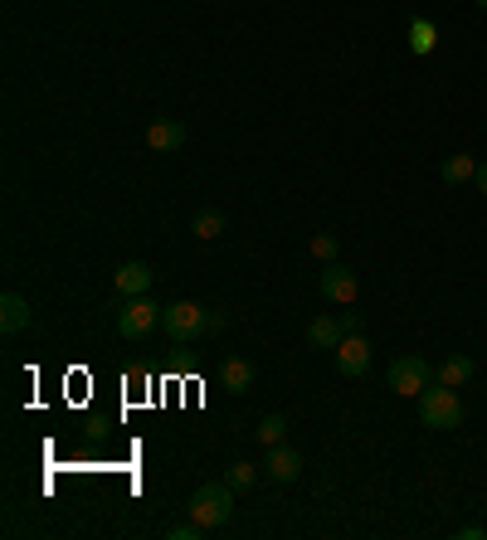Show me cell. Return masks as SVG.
<instances>
[{
    "mask_svg": "<svg viewBox=\"0 0 487 540\" xmlns=\"http://www.w3.org/2000/svg\"><path fill=\"white\" fill-rule=\"evenodd\" d=\"M478 10H487V0H478Z\"/></svg>",
    "mask_w": 487,
    "mask_h": 540,
    "instance_id": "cb8c5ba5",
    "label": "cell"
},
{
    "mask_svg": "<svg viewBox=\"0 0 487 540\" xmlns=\"http://www.w3.org/2000/svg\"><path fill=\"white\" fill-rule=\"evenodd\" d=\"M263 472H268L273 482H298V477H302V453H298V448H288V443H278V448H268Z\"/></svg>",
    "mask_w": 487,
    "mask_h": 540,
    "instance_id": "8fae6325",
    "label": "cell"
},
{
    "mask_svg": "<svg viewBox=\"0 0 487 540\" xmlns=\"http://www.w3.org/2000/svg\"><path fill=\"white\" fill-rule=\"evenodd\" d=\"M30 326H35L30 302H25L20 292H5V297H0V331H5V336H20V331H30Z\"/></svg>",
    "mask_w": 487,
    "mask_h": 540,
    "instance_id": "30bf717a",
    "label": "cell"
},
{
    "mask_svg": "<svg viewBox=\"0 0 487 540\" xmlns=\"http://www.w3.org/2000/svg\"><path fill=\"white\" fill-rule=\"evenodd\" d=\"M410 49L414 54H434V49H439V25L424 20V15H414L410 20Z\"/></svg>",
    "mask_w": 487,
    "mask_h": 540,
    "instance_id": "2e32d148",
    "label": "cell"
},
{
    "mask_svg": "<svg viewBox=\"0 0 487 540\" xmlns=\"http://www.w3.org/2000/svg\"><path fill=\"white\" fill-rule=\"evenodd\" d=\"M341 331L356 336V331H361V317H356V312H341Z\"/></svg>",
    "mask_w": 487,
    "mask_h": 540,
    "instance_id": "7402d4cb",
    "label": "cell"
},
{
    "mask_svg": "<svg viewBox=\"0 0 487 540\" xmlns=\"http://www.w3.org/2000/svg\"><path fill=\"white\" fill-rule=\"evenodd\" d=\"M220 385H225L229 395H249V390H254V360L229 356L225 365H220Z\"/></svg>",
    "mask_w": 487,
    "mask_h": 540,
    "instance_id": "7c38bea8",
    "label": "cell"
},
{
    "mask_svg": "<svg viewBox=\"0 0 487 540\" xmlns=\"http://www.w3.org/2000/svg\"><path fill=\"white\" fill-rule=\"evenodd\" d=\"M254 438H259L263 448H278V443L288 438V419H283V414H263L259 429H254Z\"/></svg>",
    "mask_w": 487,
    "mask_h": 540,
    "instance_id": "ac0fdd59",
    "label": "cell"
},
{
    "mask_svg": "<svg viewBox=\"0 0 487 540\" xmlns=\"http://www.w3.org/2000/svg\"><path fill=\"white\" fill-rule=\"evenodd\" d=\"M439 176H444V185H449V190H458V185H468V180H478V161H473L468 151H458V156H444V166H439Z\"/></svg>",
    "mask_w": 487,
    "mask_h": 540,
    "instance_id": "5bb4252c",
    "label": "cell"
},
{
    "mask_svg": "<svg viewBox=\"0 0 487 540\" xmlns=\"http://www.w3.org/2000/svg\"><path fill=\"white\" fill-rule=\"evenodd\" d=\"M341 336H346V331H341V317H312V322H307V346H312V351H337Z\"/></svg>",
    "mask_w": 487,
    "mask_h": 540,
    "instance_id": "4fadbf2b",
    "label": "cell"
},
{
    "mask_svg": "<svg viewBox=\"0 0 487 540\" xmlns=\"http://www.w3.org/2000/svg\"><path fill=\"white\" fill-rule=\"evenodd\" d=\"M312 258L332 263V258H337V239H332V234H317V239H312Z\"/></svg>",
    "mask_w": 487,
    "mask_h": 540,
    "instance_id": "44dd1931",
    "label": "cell"
},
{
    "mask_svg": "<svg viewBox=\"0 0 487 540\" xmlns=\"http://www.w3.org/2000/svg\"><path fill=\"white\" fill-rule=\"evenodd\" d=\"M332 360H337V375H346V380H361L366 370H371V341L356 331V336H341V346L332 351Z\"/></svg>",
    "mask_w": 487,
    "mask_h": 540,
    "instance_id": "52a82bcc",
    "label": "cell"
},
{
    "mask_svg": "<svg viewBox=\"0 0 487 540\" xmlns=\"http://www.w3.org/2000/svg\"><path fill=\"white\" fill-rule=\"evenodd\" d=\"M161 331L171 341H195V336L210 331V307H200V302H171V307H161Z\"/></svg>",
    "mask_w": 487,
    "mask_h": 540,
    "instance_id": "277c9868",
    "label": "cell"
},
{
    "mask_svg": "<svg viewBox=\"0 0 487 540\" xmlns=\"http://www.w3.org/2000/svg\"><path fill=\"white\" fill-rule=\"evenodd\" d=\"M478 195H487V166H478Z\"/></svg>",
    "mask_w": 487,
    "mask_h": 540,
    "instance_id": "603a6c76",
    "label": "cell"
},
{
    "mask_svg": "<svg viewBox=\"0 0 487 540\" xmlns=\"http://www.w3.org/2000/svg\"><path fill=\"white\" fill-rule=\"evenodd\" d=\"M225 482L234 487V492H249V487L259 482V468H254V463H234V468L225 472Z\"/></svg>",
    "mask_w": 487,
    "mask_h": 540,
    "instance_id": "d6986e66",
    "label": "cell"
},
{
    "mask_svg": "<svg viewBox=\"0 0 487 540\" xmlns=\"http://www.w3.org/2000/svg\"><path fill=\"white\" fill-rule=\"evenodd\" d=\"M113 283L122 297H147L151 283H156V273H151V263H142V258H132V263H122L113 273Z\"/></svg>",
    "mask_w": 487,
    "mask_h": 540,
    "instance_id": "ba28073f",
    "label": "cell"
},
{
    "mask_svg": "<svg viewBox=\"0 0 487 540\" xmlns=\"http://www.w3.org/2000/svg\"><path fill=\"white\" fill-rule=\"evenodd\" d=\"M147 146L151 151H161V156L181 151V146H186V122H176V117H156V122L147 127Z\"/></svg>",
    "mask_w": 487,
    "mask_h": 540,
    "instance_id": "9c48e42d",
    "label": "cell"
},
{
    "mask_svg": "<svg viewBox=\"0 0 487 540\" xmlns=\"http://www.w3.org/2000/svg\"><path fill=\"white\" fill-rule=\"evenodd\" d=\"M205 536V526H200V521H176V526H166V540H200Z\"/></svg>",
    "mask_w": 487,
    "mask_h": 540,
    "instance_id": "ffe728a7",
    "label": "cell"
},
{
    "mask_svg": "<svg viewBox=\"0 0 487 540\" xmlns=\"http://www.w3.org/2000/svg\"><path fill=\"white\" fill-rule=\"evenodd\" d=\"M419 419H424V429H458L463 424V399H458V390L434 380L419 395Z\"/></svg>",
    "mask_w": 487,
    "mask_h": 540,
    "instance_id": "7a4b0ae2",
    "label": "cell"
},
{
    "mask_svg": "<svg viewBox=\"0 0 487 540\" xmlns=\"http://www.w3.org/2000/svg\"><path fill=\"white\" fill-rule=\"evenodd\" d=\"M434 375H439V385H453V390H463V385H468V380L478 375V365H473V356H449L444 365H439V370H434Z\"/></svg>",
    "mask_w": 487,
    "mask_h": 540,
    "instance_id": "9a60e30c",
    "label": "cell"
},
{
    "mask_svg": "<svg viewBox=\"0 0 487 540\" xmlns=\"http://www.w3.org/2000/svg\"><path fill=\"white\" fill-rule=\"evenodd\" d=\"M434 380H439V375H434V365H429L424 356H395L390 360V370H385V385L405 399H419Z\"/></svg>",
    "mask_w": 487,
    "mask_h": 540,
    "instance_id": "3957f363",
    "label": "cell"
},
{
    "mask_svg": "<svg viewBox=\"0 0 487 540\" xmlns=\"http://www.w3.org/2000/svg\"><path fill=\"white\" fill-rule=\"evenodd\" d=\"M186 516L200 521L205 531L229 526V516H234V487H229V482H205V487H195L190 502H186Z\"/></svg>",
    "mask_w": 487,
    "mask_h": 540,
    "instance_id": "6da1fadb",
    "label": "cell"
},
{
    "mask_svg": "<svg viewBox=\"0 0 487 540\" xmlns=\"http://www.w3.org/2000/svg\"><path fill=\"white\" fill-rule=\"evenodd\" d=\"M317 288L327 302H337V307H351L356 302V292H361V278H356V268H346V263H322V278H317Z\"/></svg>",
    "mask_w": 487,
    "mask_h": 540,
    "instance_id": "8992f818",
    "label": "cell"
},
{
    "mask_svg": "<svg viewBox=\"0 0 487 540\" xmlns=\"http://www.w3.org/2000/svg\"><path fill=\"white\" fill-rule=\"evenodd\" d=\"M156 326H161V307L151 297H127L117 307V336L122 341H147Z\"/></svg>",
    "mask_w": 487,
    "mask_h": 540,
    "instance_id": "5b68a950",
    "label": "cell"
},
{
    "mask_svg": "<svg viewBox=\"0 0 487 540\" xmlns=\"http://www.w3.org/2000/svg\"><path fill=\"white\" fill-rule=\"evenodd\" d=\"M190 234H195V239H205V244H210V239H220V234H225V210H200L195 224H190Z\"/></svg>",
    "mask_w": 487,
    "mask_h": 540,
    "instance_id": "e0dca14e",
    "label": "cell"
}]
</instances>
